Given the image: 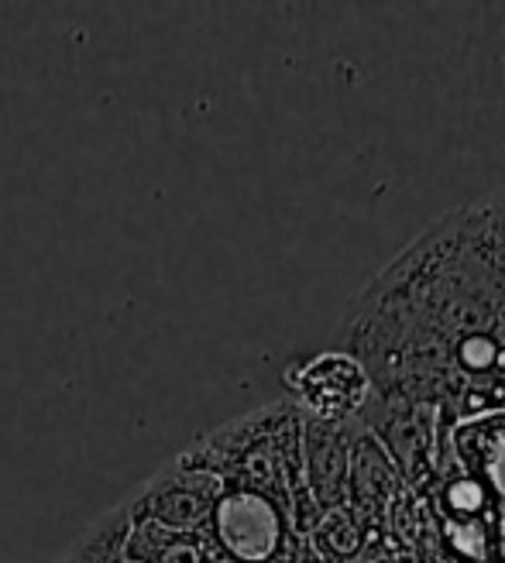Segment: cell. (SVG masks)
Wrapping results in <instances>:
<instances>
[{
    "label": "cell",
    "instance_id": "1",
    "mask_svg": "<svg viewBox=\"0 0 505 563\" xmlns=\"http://www.w3.org/2000/svg\"><path fill=\"white\" fill-rule=\"evenodd\" d=\"M223 485L213 474L186 471L173 461L128 498L131 522H155L168 532H207Z\"/></svg>",
    "mask_w": 505,
    "mask_h": 563
},
{
    "label": "cell",
    "instance_id": "2",
    "mask_svg": "<svg viewBox=\"0 0 505 563\" xmlns=\"http://www.w3.org/2000/svg\"><path fill=\"white\" fill-rule=\"evenodd\" d=\"M207 532H213L217 547L228 556L241 563H259L268 560L283 543V512L265 495L223 488Z\"/></svg>",
    "mask_w": 505,
    "mask_h": 563
},
{
    "label": "cell",
    "instance_id": "3",
    "mask_svg": "<svg viewBox=\"0 0 505 563\" xmlns=\"http://www.w3.org/2000/svg\"><path fill=\"white\" fill-rule=\"evenodd\" d=\"M289 385L303 406H310L320 419H341L369 399V375L348 354H323L289 372Z\"/></svg>",
    "mask_w": 505,
    "mask_h": 563
},
{
    "label": "cell",
    "instance_id": "4",
    "mask_svg": "<svg viewBox=\"0 0 505 563\" xmlns=\"http://www.w3.org/2000/svg\"><path fill=\"white\" fill-rule=\"evenodd\" d=\"M128 529H131V509L124 501L83 532L59 563H124L121 550H124Z\"/></svg>",
    "mask_w": 505,
    "mask_h": 563
}]
</instances>
